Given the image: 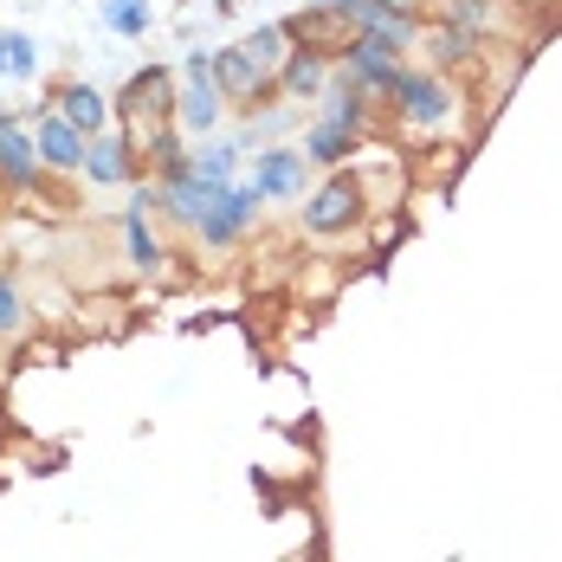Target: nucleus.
I'll return each mask as SVG.
<instances>
[{"label": "nucleus", "mask_w": 562, "mask_h": 562, "mask_svg": "<svg viewBox=\"0 0 562 562\" xmlns=\"http://www.w3.org/2000/svg\"><path fill=\"white\" fill-rule=\"evenodd\" d=\"M284 26H259L252 40H239V46H221L214 53V85H221L226 104H239V111H266V104H279V71H284Z\"/></svg>", "instance_id": "obj_1"}, {"label": "nucleus", "mask_w": 562, "mask_h": 562, "mask_svg": "<svg viewBox=\"0 0 562 562\" xmlns=\"http://www.w3.org/2000/svg\"><path fill=\"white\" fill-rule=\"evenodd\" d=\"M362 214H369V188H362V175L330 169V175H324V188L304 201V233H317V239H337V233H349Z\"/></svg>", "instance_id": "obj_2"}, {"label": "nucleus", "mask_w": 562, "mask_h": 562, "mask_svg": "<svg viewBox=\"0 0 562 562\" xmlns=\"http://www.w3.org/2000/svg\"><path fill=\"white\" fill-rule=\"evenodd\" d=\"M389 104H394V116H401L407 130H440L459 98H452V85L440 78V71H427V65H401Z\"/></svg>", "instance_id": "obj_3"}, {"label": "nucleus", "mask_w": 562, "mask_h": 562, "mask_svg": "<svg viewBox=\"0 0 562 562\" xmlns=\"http://www.w3.org/2000/svg\"><path fill=\"white\" fill-rule=\"evenodd\" d=\"M284 40L297 46V53H324V58H342L349 46H356V20L342 13V7H330V0H304L291 20H279Z\"/></svg>", "instance_id": "obj_4"}, {"label": "nucleus", "mask_w": 562, "mask_h": 562, "mask_svg": "<svg viewBox=\"0 0 562 562\" xmlns=\"http://www.w3.org/2000/svg\"><path fill=\"white\" fill-rule=\"evenodd\" d=\"M259 207H266V188H259V181H233L221 201L207 207V221L194 226V233H201V246H214V252L239 246V239L252 233V221H259Z\"/></svg>", "instance_id": "obj_5"}, {"label": "nucleus", "mask_w": 562, "mask_h": 562, "mask_svg": "<svg viewBox=\"0 0 562 562\" xmlns=\"http://www.w3.org/2000/svg\"><path fill=\"white\" fill-rule=\"evenodd\" d=\"M188 91H181V104H175V123L181 130H194V136H207L214 123H221V85H214V53H188Z\"/></svg>", "instance_id": "obj_6"}, {"label": "nucleus", "mask_w": 562, "mask_h": 562, "mask_svg": "<svg viewBox=\"0 0 562 562\" xmlns=\"http://www.w3.org/2000/svg\"><path fill=\"white\" fill-rule=\"evenodd\" d=\"M221 194H226V188H214L207 175H194V162H188L175 181H162V188H156V207H162L169 221H181V226H201V221H207V207H214Z\"/></svg>", "instance_id": "obj_7"}, {"label": "nucleus", "mask_w": 562, "mask_h": 562, "mask_svg": "<svg viewBox=\"0 0 562 562\" xmlns=\"http://www.w3.org/2000/svg\"><path fill=\"white\" fill-rule=\"evenodd\" d=\"M33 143H40V162H46V175H71V169H85V130L78 123H65L58 111H46L40 104V130H33Z\"/></svg>", "instance_id": "obj_8"}, {"label": "nucleus", "mask_w": 562, "mask_h": 562, "mask_svg": "<svg viewBox=\"0 0 562 562\" xmlns=\"http://www.w3.org/2000/svg\"><path fill=\"white\" fill-rule=\"evenodd\" d=\"M330 85H337V58L297 53V46H291V58H284V71H279V98H291V104H317Z\"/></svg>", "instance_id": "obj_9"}, {"label": "nucleus", "mask_w": 562, "mask_h": 562, "mask_svg": "<svg viewBox=\"0 0 562 562\" xmlns=\"http://www.w3.org/2000/svg\"><path fill=\"white\" fill-rule=\"evenodd\" d=\"M304 175H311V156L304 149H259V162H252V181L266 188V201H291V194H304Z\"/></svg>", "instance_id": "obj_10"}, {"label": "nucleus", "mask_w": 562, "mask_h": 562, "mask_svg": "<svg viewBox=\"0 0 562 562\" xmlns=\"http://www.w3.org/2000/svg\"><path fill=\"white\" fill-rule=\"evenodd\" d=\"M149 207H156V188H136V201L123 207V246H130V266L136 272H156L162 266V239L149 233Z\"/></svg>", "instance_id": "obj_11"}, {"label": "nucleus", "mask_w": 562, "mask_h": 562, "mask_svg": "<svg viewBox=\"0 0 562 562\" xmlns=\"http://www.w3.org/2000/svg\"><path fill=\"white\" fill-rule=\"evenodd\" d=\"M85 175H91L98 188H123V181H136V149L104 130V136L85 143Z\"/></svg>", "instance_id": "obj_12"}, {"label": "nucleus", "mask_w": 562, "mask_h": 562, "mask_svg": "<svg viewBox=\"0 0 562 562\" xmlns=\"http://www.w3.org/2000/svg\"><path fill=\"white\" fill-rule=\"evenodd\" d=\"M58 116H65V123H78L85 136H104V130H111V116H116V104L98 91V85H85V78H78V85H65V91H58Z\"/></svg>", "instance_id": "obj_13"}, {"label": "nucleus", "mask_w": 562, "mask_h": 562, "mask_svg": "<svg viewBox=\"0 0 562 562\" xmlns=\"http://www.w3.org/2000/svg\"><path fill=\"white\" fill-rule=\"evenodd\" d=\"M472 46H479V33H465V26L440 20V26H420V46H414V53H427V71H440V78H447L452 65H465V58H472Z\"/></svg>", "instance_id": "obj_14"}, {"label": "nucleus", "mask_w": 562, "mask_h": 562, "mask_svg": "<svg viewBox=\"0 0 562 562\" xmlns=\"http://www.w3.org/2000/svg\"><path fill=\"white\" fill-rule=\"evenodd\" d=\"M40 175H46L40 143H33V136H20V123H7V130H0V181H7V188H33Z\"/></svg>", "instance_id": "obj_15"}, {"label": "nucleus", "mask_w": 562, "mask_h": 562, "mask_svg": "<svg viewBox=\"0 0 562 562\" xmlns=\"http://www.w3.org/2000/svg\"><path fill=\"white\" fill-rule=\"evenodd\" d=\"M356 130H342V123H330V116H317L311 130H304V156H311V169H342L349 156H356Z\"/></svg>", "instance_id": "obj_16"}, {"label": "nucleus", "mask_w": 562, "mask_h": 562, "mask_svg": "<svg viewBox=\"0 0 562 562\" xmlns=\"http://www.w3.org/2000/svg\"><path fill=\"white\" fill-rule=\"evenodd\" d=\"M104 26L123 40H143L149 33V0H104Z\"/></svg>", "instance_id": "obj_17"}, {"label": "nucleus", "mask_w": 562, "mask_h": 562, "mask_svg": "<svg viewBox=\"0 0 562 562\" xmlns=\"http://www.w3.org/2000/svg\"><path fill=\"white\" fill-rule=\"evenodd\" d=\"M233 169H239V143H207L194 156V175H207L214 188H233Z\"/></svg>", "instance_id": "obj_18"}, {"label": "nucleus", "mask_w": 562, "mask_h": 562, "mask_svg": "<svg viewBox=\"0 0 562 562\" xmlns=\"http://www.w3.org/2000/svg\"><path fill=\"white\" fill-rule=\"evenodd\" d=\"M26 324V304H20V284L13 279H0V337H13Z\"/></svg>", "instance_id": "obj_19"}, {"label": "nucleus", "mask_w": 562, "mask_h": 562, "mask_svg": "<svg viewBox=\"0 0 562 562\" xmlns=\"http://www.w3.org/2000/svg\"><path fill=\"white\" fill-rule=\"evenodd\" d=\"M7 46H13V58H7V71H13V78H33V71H40V53H33V40H26V33H7Z\"/></svg>", "instance_id": "obj_20"}, {"label": "nucleus", "mask_w": 562, "mask_h": 562, "mask_svg": "<svg viewBox=\"0 0 562 562\" xmlns=\"http://www.w3.org/2000/svg\"><path fill=\"white\" fill-rule=\"evenodd\" d=\"M7 58H13V46H7V33H0V71H7Z\"/></svg>", "instance_id": "obj_21"}, {"label": "nucleus", "mask_w": 562, "mask_h": 562, "mask_svg": "<svg viewBox=\"0 0 562 562\" xmlns=\"http://www.w3.org/2000/svg\"><path fill=\"white\" fill-rule=\"evenodd\" d=\"M214 7H221V13H233V7H239V0H214Z\"/></svg>", "instance_id": "obj_22"}]
</instances>
